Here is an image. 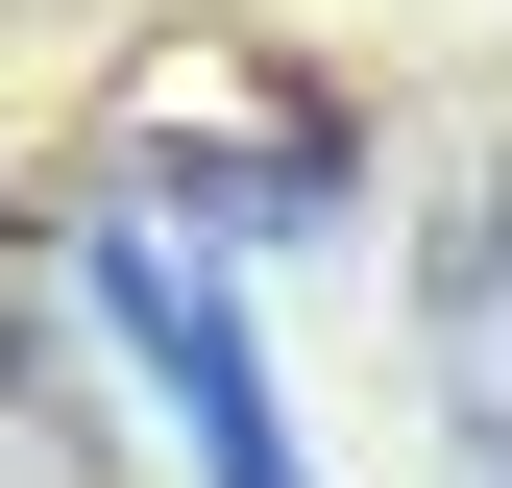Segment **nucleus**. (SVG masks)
<instances>
[{"mask_svg": "<svg viewBox=\"0 0 512 488\" xmlns=\"http://www.w3.org/2000/svg\"><path fill=\"white\" fill-rule=\"evenodd\" d=\"M74 293L122 318V366L171 391L196 488H317V464H293V415H269V342H244V293H220V269H196L171 220H98V244H74Z\"/></svg>", "mask_w": 512, "mask_h": 488, "instance_id": "nucleus-1", "label": "nucleus"}]
</instances>
